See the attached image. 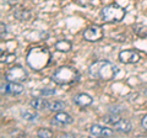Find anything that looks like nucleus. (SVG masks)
<instances>
[{
	"label": "nucleus",
	"mask_w": 147,
	"mask_h": 138,
	"mask_svg": "<svg viewBox=\"0 0 147 138\" xmlns=\"http://www.w3.org/2000/svg\"><path fill=\"white\" fill-rule=\"evenodd\" d=\"M132 31H134V33L140 38H145L147 36V26L142 25V24H135L132 26Z\"/></svg>",
	"instance_id": "obj_15"
},
{
	"label": "nucleus",
	"mask_w": 147,
	"mask_h": 138,
	"mask_svg": "<svg viewBox=\"0 0 147 138\" xmlns=\"http://www.w3.org/2000/svg\"><path fill=\"white\" fill-rule=\"evenodd\" d=\"M72 48V44L71 42H69L66 40H61V41H58L57 43H55V49L58 51V52H63V53H66L69 52Z\"/></svg>",
	"instance_id": "obj_14"
},
{
	"label": "nucleus",
	"mask_w": 147,
	"mask_h": 138,
	"mask_svg": "<svg viewBox=\"0 0 147 138\" xmlns=\"http://www.w3.org/2000/svg\"><path fill=\"white\" fill-rule=\"evenodd\" d=\"M90 132L94 137H113L114 131L108 127H102L99 125H92L90 128Z\"/></svg>",
	"instance_id": "obj_10"
},
{
	"label": "nucleus",
	"mask_w": 147,
	"mask_h": 138,
	"mask_svg": "<svg viewBox=\"0 0 147 138\" xmlns=\"http://www.w3.org/2000/svg\"><path fill=\"white\" fill-rule=\"evenodd\" d=\"M50 52L42 46H37V47H32L26 56V61L28 67L32 68L33 70H42L50 63Z\"/></svg>",
	"instance_id": "obj_1"
},
{
	"label": "nucleus",
	"mask_w": 147,
	"mask_h": 138,
	"mask_svg": "<svg viewBox=\"0 0 147 138\" xmlns=\"http://www.w3.org/2000/svg\"><path fill=\"white\" fill-rule=\"evenodd\" d=\"M37 136L40 138H50L53 137V132L50 130H47V128H39L38 132H37Z\"/></svg>",
	"instance_id": "obj_19"
},
{
	"label": "nucleus",
	"mask_w": 147,
	"mask_h": 138,
	"mask_svg": "<svg viewBox=\"0 0 147 138\" xmlns=\"http://www.w3.org/2000/svg\"><path fill=\"white\" fill-rule=\"evenodd\" d=\"M88 73L94 79L108 81V80H113L117 78L118 68L109 61H97L90 66Z\"/></svg>",
	"instance_id": "obj_2"
},
{
	"label": "nucleus",
	"mask_w": 147,
	"mask_h": 138,
	"mask_svg": "<svg viewBox=\"0 0 147 138\" xmlns=\"http://www.w3.org/2000/svg\"><path fill=\"white\" fill-rule=\"evenodd\" d=\"M37 110L32 109L31 110H24V111H21V115L22 117H24L25 120H28V121H34V120L37 118Z\"/></svg>",
	"instance_id": "obj_17"
},
{
	"label": "nucleus",
	"mask_w": 147,
	"mask_h": 138,
	"mask_svg": "<svg viewBox=\"0 0 147 138\" xmlns=\"http://www.w3.org/2000/svg\"><path fill=\"white\" fill-rule=\"evenodd\" d=\"M145 95H146V96H147V89H146V90H145Z\"/></svg>",
	"instance_id": "obj_25"
},
{
	"label": "nucleus",
	"mask_w": 147,
	"mask_h": 138,
	"mask_svg": "<svg viewBox=\"0 0 147 138\" xmlns=\"http://www.w3.org/2000/svg\"><path fill=\"white\" fill-rule=\"evenodd\" d=\"M72 101H74V104L77 105V106H80V107H87V106H90V105H92L93 99H92L88 94L80 93V94L74 96Z\"/></svg>",
	"instance_id": "obj_11"
},
{
	"label": "nucleus",
	"mask_w": 147,
	"mask_h": 138,
	"mask_svg": "<svg viewBox=\"0 0 147 138\" xmlns=\"http://www.w3.org/2000/svg\"><path fill=\"white\" fill-rule=\"evenodd\" d=\"M40 93H42V95H44V96H49V95H53L55 93V90L54 89H43Z\"/></svg>",
	"instance_id": "obj_22"
},
{
	"label": "nucleus",
	"mask_w": 147,
	"mask_h": 138,
	"mask_svg": "<svg viewBox=\"0 0 147 138\" xmlns=\"http://www.w3.org/2000/svg\"><path fill=\"white\" fill-rule=\"evenodd\" d=\"M13 15L20 21H25V20L27 21L31 19V12L28 10H26V9H17V10L13 12Z\"/></svg>",
	"instance_id": "obj_16"
},
{
	"label": "nucleus",
	"mask_w": 147,
	"mask_h": 138,
	"mask_svg": "<svg viewBox=\"0 0 147 138\" xmlns=\"http://www.w3.org/2000/svg\"><path fill=\"white\" fill-rule=\"evenodd\" d=\"M141 126H142V128H144V130H146V131H147V115H145L144 118H142V121H141Z\"/></svg>",
	"instance_id": "obj_24"
},
{
	"label": "nucleus",
	"mask_w": 147,
	"mask_h": 138,
	"mask_svg": "<svg viewBox=\"0 0 147 138\" xmlns=\"http://www.w3.org/2000/svg\"><path fill=\"white\" fill-rule=\"evenodd\" d=\"M104 37V30L99 25H92L84 31V38L87 42H97Z\"/></svg>",
	"instance_id": "obj_5"
},
{
	"label": "nucleus",
	"mask_w": 147,
	"mask_h": 138,
	"mask_svg": "<svg viewBox=\"0 0 147 138\" xmlns=\"http://www.w3.org/2000/svg\"><path fill=\"white\" fill-rule=\"evenodd\" d=\"M65 102H63V101H54L49 105V109L52 110V111H55V112H60L63 111L64 109H65Z\"/></svg>",
	"instance_id": "obj_18"
},
{
	"label": "nucleus",
	"mask_w": 147,
	"mask_h": 138,
	"mask_svg": "<svg viewBox=\"0 0 147 138\" xmlns=\"http://www.w3.org/2000/svg\"><path fill=\"white\" fill-rule=\"evenodd\" d=\"M0 27H1V38H4L6 36V26L4 22H1V25H0Z\"/></svg>",
	"instance_id": "obj_23"
},
{
	"label": "nucleus",
	"mask_w": 147,
	"mask_h": 138,
	"mask_svg": "<svg viewBox=\"0 0 147 138\" xmlns=\"http://www.w3.org/2000/svg\"><path fill=\"white\" fill-rule=\"evenodd\" d=\"M49 105H50V104H49L45 99H43V98H36V99H33V100H32L31 102H30V106H31L32 109L37 110V111L49 107Z\"/></svg>",
	"instance_id": "obj_13"
},
{
	"label": "nucleus",
	"mask_w": 147,
	"mask_h": 138,
	"mask_svg": "<svg viewBox=\"0 0 147 138\" xmlns=\"http://www.w3.org/2000/svg\"><path fill=\"white\" fill-rule=\"evenodd\" d=\"M79 78H80V74L75 68L64 66V67L58 68L54 72L52 80L59 85H71L79 80Z\"/></svg>",
	"instance_id": "obj_3"
},
{
	"label": "nucleus",
	"mask_w": 147,
	"mask_h": 138,
	"mask_svg": "<svg viewBox=\"0 0 147 138\" xmlns=\"http://www.w3.org/2000/svg\"><path fill=\"white\" fill-rule=\"evenodd\" d=\"M125 8L119 5L118 3H113L110 5H107L102 10V20L105 24H115V22L123 21L125 16Z\"/></svg>",
	"instance_id": "obj_4"
},
{
	"label": "nucleus",
	"mask_w": 147,
	"mask_h": 138,
	"mask_svg": "<svg viewBox=\"0 0 147 138\" xmlns=\"http://www.w3.org/2000/svg\"><path fill=\"white\" fill-rule=\"evenodd\" d=\"M104 122L105 123H110V125H114V123H115L118 120H119V116L117 113H109V115H107V116H104Z\"/></svg>",
	"instance_id": "obj_20"
},
{
	"label": "nucleus",
	"mask_w": 147,
	"mask_h": 138,
	"mask_svg": "<svg viewBox=\"0 0 147 138\" xmlns=\"http://www.w3.org/2000/svg\"><path fill=\"white\" fill-rule=\"evenodd\" d=\"M24 91V85L21 83H13V81H7V84L1 85V93L3 94H9V95H18Z\"/></svg>",
	"instance_id": "obj_8"
},
{
	"label": "nucleus",
	"mask_w": 147,
	"mask_h": 138,
	"mask_svg": "<svg viewBox=\"0 0 147 138\" xmlns=\"http://www.w3.org/2000/svg\"><path fill=\"white\" fill-rule=\"evenodd\" d=\"M74 118L70 116L69 113L64 112V111H60L58 112L57 115L54 116V118L50 121V123L54 126H65V125H70V123H72Z\"/></svg>",
	"instance_id": "obj_9"
},
{
	"label": "nucleus",
	"mask_w": 147,
	"mask_h": 138,
	"mask_svg": "<svg viewBox=\"0 0 147 138\" xmlns=\"http://www.w3.org/2000/svg\"><path fill=\"white\" fill-rule=\"evenodd\" d=\"M113 126L118 132H121V133H129L132 130V123L125 118H119Z\"/></svg>",
	"instance_id": "obj_12"
},
{
	"label": "nucleus",
	"mask_w": 147,
	"mask_h": 138,
	"mask_svg": "<svg viewBox=\"0 0 147 138\" xmlns=\"http://www.w3.org/2000/svg\"><path fill=\"white\" fill-rule=\"evenodd\" d=\"M75 3L79 4V5H81V6H90L92 0H75Z\"/></svg>",
	"instance_id": "obj_21"
},
{
	"label": "nucleus",
	"mask_w": 147,
	"mask_h": 138,
	"mask_svg": "<svg viewBox=\"0 0 147 138\" xmlns=\"http://www.w3.org/2000/svg\"><path fill=\"white\" fill-rule=\"evenodd\" d=\"M140 53L135 49H124L119 53V61L124 64H135L140 61Z\"/></svg>",
	"instance_id": "obj_7"
},
{
	"label": "nucleus",
	"mask_w": 147,
	"mask_h": 138,
	"mask_svg": "<svg viewBox=\"0 0 147 138\" xmlns=\"http://www.w3.org/2000/svg\"><path fill=\"white\" fill-rule=\"evenodd\" d=\"M5 79L7 81H13V83H21L27 79V72L20 66H15L10 68L5 73Z\"/></svg>",
	"instance_id": "obj_6"
}]
</instances>
